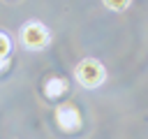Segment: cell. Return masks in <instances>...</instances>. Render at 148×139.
<instances>
[{"label":"cell","instance_id":"obj_1","mask_svg":"<svg viewBox=\"0 0 148 139\" xmlns=\"http://www.w3.org/2000/svg\"><path fill=\"white\" fill-rule=\"evenodd\" d=\"M74 76H76V81H79L83 88H97V86L106 79V72H104V67H102L99 60H95V58H83V60L76 65Z\"/></svg>","mask_w":148,"mask_h":139},{"label":"cell","instance_id":"obj_2","mask_svg":"<svg viewBox=\"0 0 148 139\" xmlns=\"http://www.w3.org/2000/svg\"><path fill=\"white\" fill-rule=\"evenodd\" d=\"M49 39H51V32H49V28H46L44 23H39V21H28V23L21 28V44H23L25 49H30V51L44 49V46L49 44Z\"/></svg>","mask_w":148,"mask_h":139},{"label":"cell","instance_id":"obj_3","mask_svg":"<svg viewBox=\"0 0 148 139\" xmlns=\"http://www.w3.org/2000/svg\"><path fill=\"white\" fill-rule=\"evenodd\" d=\"M56 120L62 130H76L81 125V114L74 104H60L56 109Z\"/></svg>","mask_w":148,"mask_h":139},{"label":"cell","instance_id":"obj_4","mask_svg":"<svg viewBox=\"0 0 148 139\" xmlns=\"http://www.w3.org/2000/svg\"><path fill=\"white\" fill-rule=\"evenodd\" d=\"M65 90H67V81H65V79H60V76H53V79H49V81H46L44 95H46V97H58V95H62Z\"/></svg>","mask_w":148,"mask_h":139},{"label":"cell","instance_id":"obj_5","mask_svg":"<svg viewBox=\"0 0 148 139\" xmlns=\"http://www.w3.org/2000/svg\"><path fill=\"white\" fill-rule=\"evenodd\" d=\"M7 53H9V37L0 32V58H7Z\"/></svg>","mask_w":148,"mask_h":139},{"label":"cell","instance_id":"obj_6","mask_svg":"<svg viewBox=\"0 0 148 139\" xmlns=\"http://www.w3.org/2000/svg\"><path fill=\"white\" fill-rule=\"evenodd\" d=\"M109 9H125V7H130V2H104Z\"/></svg>","mask_w":148,"mask_h":139},{"label":"cell","instance_id":"obj_7","mask_svg":"<svg viewBox=\"0 0 148 139\" xmlns=\"http://www.w3.org/2000/svg\"><path fill=\"white\" fill-rule=\"evenodd\" d=\"M7 65H9V60H7V58H0V72H2Z\"/></svg>","mask_w":148,"mask_h":139}]
</instances>
